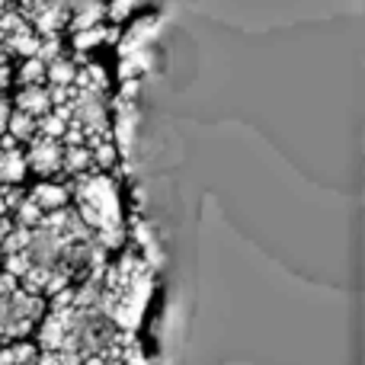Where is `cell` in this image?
<instances>
[{"label": "cell", "instance_id": "cell-1", "mask_svg": "<svg viewBox=\"0 0 365 365\" xmlns=\"http://www.w3.org/2000/svg\"><path fill=\"white\" fill-rule=\"evenodd\" d=\"M151 298V269L141 257L128 253L119 263L103 266L100 276V304L106 317L125 334H135Z\"/></svg>", "mask_w": 365, "mask_h": 365}, {"label": "cell", "instance_id": "cell-2", "mask_svg": "<svg viewBox=\"0 0 365 365\" xmlns=\"http://www.w3.org/2000/svg\"><path fill=\"white\" fill-rule=\"evenodd\" d=\"M71 202H77V218L93 231L96 244L103 250H115L125 240V227H122V205L119 192H115V180H109L106 170H90L81 173L68 182Z\"/></svg>", "mask_w": 365, "mask_h": 365}, {"label": "cell", "instance_id": "cell-3", "mask_svg": "<svg viewBox=\"0 0 365 365\" xmlns=\"http://www.w3.org/2000/svg\"><path fill=\"white\" fill-rule=\"evenodd\" d=\"M45 311H48L45 295L26 289L10 272H0V343L29 340Z\"/></svg>", "mask_w": 365, "mask_h": 365}, {"label": "cell", "instance_id": "cell-4", "mask_svg": "<svg viewBox=\"0 0 365 365\" xmlns=\"http://www.w3.org/2000/svg\"><path fill=\"white\" fill-rule=\"evenodd\" d=\"M23 154H26V167H29L36 177H58L61 173V154H64V145L58 138H48V135H36L32 141L23 145Z\"/></svg>", "mask_w": 365, "mask_h": 365}, {"label": "cell", "instance_id": "cell-5", "mask_svg": "<svg viewBox=\"0 0 365 365\" xmlns=\"http://www.w3.org/2000/svg\"><path fill=\"white\" fill-rule=\"evenodd\" d=\"M26 173V154H23V145L10 138V135H0V182L4 186H23Z\"/></svg>", "mask_w": 365, "mask_h": 365}, {"label": "cell", "instance_id": "cell-6", "mask_svg": "<svg viewBox=\"0 0 365 365\" xmlns=\"http://www.w3.org/2000/svg\"><path fill=\"white\" fill-rule=\"evenodd\" d=\"M26 195H29V199L36 202L42 212H58V208L71 205V186H68V182H58V180L36 182V186H32Z\"/></svg>", "mask_w": 365, "mask_h": 365}, {"label": "cell", "instance_id": "cell-7", "mask_svg": "<svg viewBox=\"0 0 365 365\" xmlns=\"http://www.w3.org/2000/svg\"><path fill=\"white\" fill-rule=\"evenodd\" d=\"M13 106L16 109H23V113H29V115H45L51 109V93H48V87L45 83H29V87H19V93L13 96Z\"/></svg>", "mask_w": 365, "mask_h": 365}, {"label": "cell", "instance_id": "cell-8", "mask_svg": "<svg viewBox=\"0 0 365 365\" xmlns=\"http://www.w3.org/2000/svg\"><path fill=\"white\" fill-rule=\"evenodd\" d=\"M0 42H4L6 55H10V61H13V58H32V55H36L42 36H38V32L32 29V23H29V26H23V29L10 32V36H4Z\"/></svg>", "mask_w": 365, "mask_h": 365}, {"label": "cell", "instance_id": "cell-9", "mask_svg": "<svg viewBox=\"0 0 365 365\" xmlns=\"http://www.w3.org/2000/svg\"><path fill=\"white\" fill-rule=\"evenodd\" d=\"M4 135H10L16 145H26V141H32L38 135V119L36 115H29V113H23V109H16L13 106L10 109V115H6V128H4Z\"/></svg>", "mask_w": 365, "mask_h": 365}, {"label": "cell", "instance_id": "cell-10", "mask_svg": "<svg viewBox=\"0 0 365 365\" xmlns=\"http://www.w3.org/2000/svg\"><path fill=\"white\" fill-rule=\"evenodd\" d=\"M93 170V154H90V145H64L61 154V173L64 177H81V173Z\"/></svg>", "mask_w": 365, "mask_h": 365}, {"label": "cell", "instance_id": "cell-11", "mask_svg": "<svg viewBox=\"0 0 365 365\" xmlns=\"http://www.w3.org/2000/svg\"><path fill=\"white\" fill-rule=\"evenodd\" d=\"M77 61L68 55H58L55 61L45 64V87H74Z\"/></svg>", "mask_w": 365, "mask_h": 365}, {"label": "cell", "instance_id": "cell-12", "mask_svg": "<svg viewBox=\"0 0 365 365\" xmlns=\"http://www.w3.org/2000/svg\"><path fill=\"white\" fill-rule=\"evenodd\" d=\"M74 87L90 90V93H106V90H109V74H106V68H103V64H96V61H90V64H83V68H77Z\"/></svg>", "mask_w": 365, "mask_h": 365}, {"label": "cell", "instance_id": "cell-13", "mask_svg": "<svg viewBox=\"0 0 365 365\" xmlns=\"http://www.w3.org/2000/svg\"><path fill=\"white\" fill-rule=\"evenodd\" d=\"M36 343H0V365H36Z\"/></svg>", "mask_w": 365, "mask_h": 365}, {"label": "cell", "instance_id": "cell-14", "mask_svg": "<svg viewBox=\"0 0 365 365\" xmlns=\"http://www.w3.org/2000/svg\"><path fill=\"white\" fill-rule=\"evenodd\" d=\"M90 154H93V170H109L119 164V148H115L113 135L100 141H90Z\"/></svg>", "mask_w": 365, "mask_h": 365}, {"label": "cell", "instance_id": "cell-15", "mask_svg": "<svg viewBox=\"0 0 365 365\" xmlns=\"http://www.w3.org/2000/svg\"><path fill=\"white\" fill-rule=\"evenodd\" d=\"M10 218H13V225H19V227H36L38 221L45 218V212L36 205V202L29 199V195L23 192V199L13 205V212H10Z\"/></svg>", "mask_w": 365, "mask_h": 365}, {"label": "cell", "instance_id": "cell-16", "mask_svg": "<svg viewBox=\"0 0 365 365\" xmlns=\"http://www.w3.org/2000/svg\"><path fill=\"white\" fill-rule=\"evenodd\" d=\"M13 77L19 81V87H29V83H45V64L38 61L36 55L23 58V64H19V71H13Z\"/></svg>", "mask_w": 365, "mask_h": 365}, {"label": "cell", "instance_id": "cell-17", "mask_svg": "<svg viewBox=\"0 0 365 365\" xmlns=\"http://www.w3.org/2000/svg\"><path fill=\"white\" fill-rule=\"evenodd\" d=\"M36 365H64V359L58 353H51V349H38V353H36Z\"/></svg>", "mask_w": 365, "mask_h": 365}, {"label": "cell", "instance_id": "cell-18", "mask_svg": "<svg viewBox=\"0 0 365 365\" xmlns=\"http://www.w3.org/2000/svg\"><path fill=\"white\" fill-rule=\"evenodd\" d=\"M13 83V64H0V93H6Z\"/></svg>", "mask_w": 365, "mask_h": 365}, {"label": "cell", "instance_id": "cell-19", "mask_svg": "<svg viewBox=\"0 0 365 365\" xmlns=\"http://www.w3.org/2000/svg\"><path fill=\"white\" fill-rule=\"evenodd\" d=\"M10 109H13V103L0 93V135H4V128H6V115H10Z\"/></svg>", "mask_w": 365, "mask_h": 365}, {"label": "cell", "instance_id": "cell-20", "mask_svg": "<svg viewBox=\"0 0 365 365\" xmlns=\"http://www.w3.org/2000/svg\"><path fill=\"white\" fill-rule=\"evenodd\" d=\"M0 64H10V55H6V48H4V42H0Z\"/></svg>", "mask_w": 365, "mask_h": 365}]
</instances>
